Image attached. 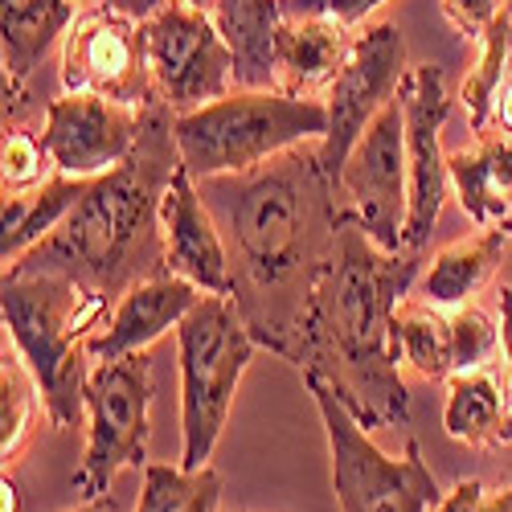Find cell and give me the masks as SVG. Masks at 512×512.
Returning <instances> with one entry per match:
<instances>
[{"mask_svg": "<svg viewBox=\"0 0 512 512\" xmlns=\"http://www.w3.org/2000/svg\"><path fill=\"white\" fill-rule=\"evenodd\" d=\"M197 185L226 234L234 304L254 340L287 361L349 213V205H336L340 185L324 168L320 140L291 148L250 173L209 177Z\"/></svg>", "mask_w": 512, "mask_h": 512, "instance_id": "cell-1", "label": "cell"}, {"mask_svg": "<svg viewBox=\"0 0 512 512\" xmlns=\"http://www.w3.org/2000/svg\"><path fill=\"white\" fill-rule=\"evenodd\" d=\"M422 263V250H381L349 209L287 357L300 373L324 377L369 431L410 422L394 312L414 291Z\"/></svg>", "mask_w": 512, "mask_h": 512, "instance_id": "cell-2", "label": "cell"}, {"mask_svg": "<svg viewBox=\"0 0 512 512\" xmlns=\"http://www.w3.org/2000/svg\"><path fill=\"white\" fill-rule=\"evenodd\" d=\"M173 123L177 111L164 99L148 103L136 152L91 181L70 218L13 267L70 275L111 304L132 283L164 271L160 197L181 168Z\"/></svg>", "mask_w": 512, "mask_h": 512, "instance_id": "cell-3", "label": "cell"}, {"mask_svg": "<svg viewBox=\"0 0 512 512\" xmlns=\"http://www.w3.org/2000/svg\"><path fill=\"white\" fill-rule=\"evenodd\" d=\"M111 308V300L70 275L5 267L0 283L5 336L37 377L54 431H66L87 414V377L95 365L91 336L111 320Z\"/></svg>", "mask_w": 512, "mask_h": 512, "instance_id": "cell-4", "label": "cell"}, {"mask_svg": "<svg viewBox=\"0 0 512 512\" xmlns=\"http://www.w3.org/2000/svg\"><path fill=\"white\" fill-rule=\"evenodd\" d=\"M181 164L193 181L250 173L291 148L328 136L324 99H295L283 91H230L173 123Z\"/></svg>", "mask_w": 512, "mask_h": 512, "instance_id": "cell-5", "label": "cell"}, {"mask_svg": "<svg viewBox=\"0 0 512 512\" xmlns=\"http://www.w3.org/2000/svg\"><path fill=\"white\" fill-rule=\"evenodd\" d=\"M259 349L234 295H201L177 328L181 373V467H205L213 459L238 381Z\"/></svg>", "mask_w": 512, "mask_h": 512, "instance_id": "cell-6", "label": "cell"}, {"mask_svg": "<svg viewBox=\"0 0 512 512\" xmlns=\"http://www.w3.org/2000/svg\"><path fill=\"white\" fill-rule=\"evenodd\" d=\"M304 386L328 435L332 496L340 512H431L443 500L418 439H406L402 455H386L324 377L304 373Z\"/></svg>", "mask_w": 512, "mask_h": 512, "instance_id": "cell-7", "label": "cell"}, {"mask_svg": "<svg viewBox=\"0 0 512 512\" xmlns=\"http://www.w3.org/2000/svg\"><path fill=\"white\" fill-rule=\"evenodd\" d=\"M152 431V357L132 353L119 361H95L87 377V447L74 472L82 500L107 496L123 467L148 463Z\"/></svg>", "mask_w": 512, "mask_h": 512, "instance_id": "cell-8", "label": "cell"}, {"mask_svg": "<svg viewBox=\"0 0 512 512\" xmlns=\"http://www.w3.org/2000/svg\"><path fill=\"white\" fill-rule=\"evenodd\" d=\"M140 25H144L156 95L177 115L238 91L234 54L213 13L189 5V0H164Z\"/></svg>", "mask_w": 512, "mask_h": 512, "instance_id": "cell-9", "label": "cell"}, {"mask_svg": "<svg viewBox=\"0 0 512 512\" xmlns=\"http://www.w3.org/2000/svg\"><path fill=\"white\" fill-rule=\"evenodd\" d=\"M62 91L74 95H103L123 107L156 103L152 62L144 46V25L111 5L82 9L62 37Z\"/></svg>", "mask_w": 512, "mask_h": 512, "instance_id": "cell-10", "label": "cell"}, {"mask_svg": "<svg viewBox=\"0 0 512 512\" xmlns=\"http://www.w3.org/2000/svg\"><path fill=\"white\" fill-rule=\"evenodd\" d=\"M406 78V41L394 21L365 25L353 37V54L324 91L328 107V136L320 140L324 168L340 185V168H345L353 144L365 136V127L381 115Z\"/></svg>", "mask_w": 512, "mask_h": 512, "instance_id": "cell-11", "label": "cell"}, {"mask_svg": "<svg viewBox=\"0 0 512 512\" xmlns=\"http://www.w3.org/2000/svg\"><path fill=\"white\" fill-rule=\"evenodd\" d=\"M340 189L349 197L361 230L381 250H406V209H410V164H406V115L398 95L381 107L353 144Z\"/></svg>", "mask_w": 512, "mask_h": 512, "instance_id": "cell-12", "label": "cell"}, {"mask_svg": "<svg viewBox=\"0 0 512 512\" xmlns=\"http://www.w3.org/2000/svg\"><path fill=\"white\" fill-rule=\"evenodd\" d=\"M398 103L406 115V164H410V209H406V250H422L431 242L439 213L447 201V152H443V127L451 115L447 74L435 62H422L406 70Z\"/></svg>", "mask_w": 512, "mask_h": 512, "instance_id": "cell-13", "label": "cell"}, {"mask_svg": "<svg viewBox=\"0 0 512 512\" xmlns=\"http://www.w3.org/2000/svg\"><path fill=\"white\" fill-rule=\"evenodd\" d=\"M144 132V111L123 107L103 95H74L62 91L46 103V127L41 140L62 177L99 181L136 152Z\"/></svg>", "mask_w": 512, "mask_h": 512, "instance_id": "cell-14", "label": "cell"}, {"mask_svg": "<svg viewBox=\"0 0 512 512\" xmlns=\"http://www.w3.org/2000/svg\"><path fill=\"white\" fill-rule=\"evenodd\" d=\"M394 328L402 365L422 381H451L455 373L484 369L500 353V320L476 304L439 308L410 291L394 312Z\"/></svg>", "mask_w": 512, "mask_h": 512, "instance_id": "cell-15", "label": "cell"}, {"mask_svg": "<svg viewBox=\"0 0 512 512\" xmlns=\"http://www.w3.org/2000/svg\"><path fill=\"white\" fill-rule=\"evenodd\" d=\"M160 234H164V271L189 279L205 295H234L226 234L185 164L173 173L160 197Z\"/></svg>", "mask_w": 512, "mask_h": 512, "instance_id": "cell-16", "label": "cell"}, {"mask_svg": "<svg viewBox=\"0 0 512 512\" xmlns=\"http://www.w3.org/2000/svg\"><path fill=\"white\" fill-rule=\"evenodd\" d=\"M201 295L205 291H197L189 279L173 271H156L132 283L115 300L111 320L91 336V361H119L132 353H148L164 332L181 328V320L193 312Z\"/></svg>", "mask_w": 512, "mask_h": 512, "instance_id": "cell-17", "label": "cell"}, {"mask_svg": "<svg viewBox=\"0 0 512 512\" xmlns=\"http://www.w3.org/2000/svg\"><path fill=\"white\" fill-rule=\"evenodd\" d=\"M74 0H0V54H5V123H21L29 78L74 25Z\"/></svg>", "mask_w": 512, "mask_h": 512, "instance_id": "cell-18", "label": "cell"}, {"mask_svg": "<svg viewBox=\"0 0 512 512\" xmlns=\"http://www.w3.org/2000/svg\"><path fill=\"white\" fill-rule=\"evenodd\" d=\"M353 29L328 13H287L275 46V91L295 99H316L332 87L353 54Z\"/></svg>", "mask_w": 512, "mask_h": 512, "instance_id": "cell-19", "label": "cell"}, {"mask_svg": "<svg viewBox=\"0 0 512 512\" xmlns=\"http://www.w3.org/2000/svg\"><path fill=\"white\" fill-rule=\"evenodd\" d=\"M443 431L447 439L496 451L512 443V386L508 377H496L484 369H467L447 381V402H443Z\"/></svg>", "mask_w": 512, "mask_h": 512, "instance_id": "cell-20", "label": "cell"}, {"mask_svg": "<svg viewBox=\"0 0 512 512\" xmlns=\"http://www.w3.org/2000/svg\"><path fill=\"white\" fill-rule=\"evenodd\" d=\"M451 189L476 226H500L512 218V136L480 132L472 148L447 156Z\"/></svg>", "mask_w": 512, "mask_h": 512, "instance_id": "cell-21", "label": "cell"}, {"mask_svg": "<svg viewBox=\"0 0 512 512\" xmlns=\"http://www.w3.org/2000/svg\"><path fill=\"white\" fill-rule=\"evenodd\" d=\"M504 246H508L504 226H480L476 234L443 246L418 275L414 295H422L426 304H439V308L472 304V295H480L492 283V275L500 271Z\"/></svg>", "mask_w": 512, "mask_h": 512, "instance_id": "cell-22", "label": "cell"}, {"mask_svg": "<svg viewBox=\"0 0 512 512\" xmlns=\"http://www.w3.org/2000/svg\"><path fill=\"white\" fill-rule=\"evenodd\" d=\"M226 46L234 54V82L242 91H271L275 87V46L287 21L283 0H218L213 5Z\"/></svg>", "mask_w": 512, "mask_h": 512, "instance_id": "cell-23", "label": "cell"}, {"mask_svg": "<svg viewBox=\"0 0 512 512\" xmlns=\"http://www.w3.org/2000/svg\"><path fill=\"white\" fill-rule=\"evenodd\" d=\"M87 185L91 181H74V177L54 173L37 189L5 193V234H0V259H5V267L25 259L37 242H46L70 218L82 193H87Z\"/></svg>", "mask_w": 512, "mask_h": 512, "instance_id": "cell-24", "label": "cell"}, {"mask_svg": "<svg viewBox=\"0 0 512 512\" xmlns=\"http://www.w3.org/2000/svg\"><path fill=\"white\" fill-rule=\"evenodd\" d=\"M508 58H512V0L496 13V21L480 33V58H476L472 70H467L463 87H459V103H463L467 123H472L476 136L488 132V123H492V111H496V95H500Z\"/></svg>", "mask_w": 512, "mask_h": 512, "instance_id": "cell-25", "label": "cell"}, {"mask_svg": "<svg viewBox=\"0 0 512 512\" xmlns=\"http://www.w3.org/2000/svg\"><path fill=\"white\" fill-rule=\"evenodd\" d=\"M222 476L213 467H173V463H144V492L136 512H218Z\"/></svg>", "mask_w": 512, "mask_h": 512, "instance_id": "cell-26", "label": "cell"}, {"mask_svg": "<svg viewBox=\"0 0 512 512\" xmlns=\"http://www.w3.org/2000/svg\"><path fill=\"white\" fill-rule=\"evenodd\" d=\"M37 410H46L37 377L5 340V357H0V459H5V467L29 447Z\"/></svg>", "mask_w": 512, "mask_h": 512, "instance_id": "cell-27", "label": "cell"}, {"mask_svg": "<svg viewBox=\"0 0 512 512\" xmlns=\"http://www.w3.org/2000/svg\"><path fill=\"white\" fill-rule=\"evenodd\" d=\"M5 193H25L46 185L58 168L50 160V148L25 123H5Z\"/></svg>", "mask_w": 512, "mask_h": 512, "instance_id": "cell-28", "label": "cell"}, {"mask_svg": "<svg viewBox=\"0 0 512 512\" xmlns=\"http://www.w3.org/2000/svg\"><path fill=\"white\" fill-rule=\"evenodd\" d=\"M435 512H512V484L488 488L484 480H459L451 492H443Z\"/></svg>", "mask_w": 512, "mask_h": 512, "instance_id": "cell-29", "label": "cell"}, {"mask_svg": "<svg viewBox=\"0 0 512 512\" xmlns=\"http://www.w3.org/2000/svg\"><path fill=\"white\" fill-rule=\"evenodd\" d=\"M508 5V0H443V17L447 25L467 37V41H480V33L496 21V13Z\"/></svg>", "mask_w": 512, "mask_h": 512, "instance_id": "cell-30", "label": "cell"}, {"mask_svg": "<svg viewBox=\"0 0 512 512\" xmlns=\"http://www.w3.org/2000/svg\"><path fill=\"white\" fill-rule=\"evenodd\" d=\"M381 5H386V0H304V5H283V13H328L336 21H345L349 29H357Z\"/></svg>", "mask_w": 512, "mask_h": 512, "instance_id": "cell-31", "label": "cell"}, {"mask_svg": "<svg viewBox=\"0 0 512 512\" xmlns=\"http://www.w3.org/2000/svg\"><path fill=\"white\" fill-rule=\"evenodd\" d=\"M500 357H504V377L512 386V287H500Z\"/></svg>", "mask_w": 512, "mask_h": 512, "instance_id": "cell-32", "label": "cell"}, {"mask_svg": "<svg viewBox=\"0 0 512 512\" xmlns=\"http://www.w3.org/2000/svg\"><path fill=\"white\" fill-rule=\"evenodd\" d=\"M99 5H111V9H119V13H127V17H136V21H144V17H152L164 0H99Z\"/></svg>", "mask_w": 512, "mask_h": 512, "instance_id": "cell-33", "label": "cell"}, {"mask_svg": "<svg viewBox=\"0 0 512 512\" xmlns=\"http://www.w3.org/2000/svg\"><path fill=\"white\" fill-rule=\"evenodd\" d=\"M492 119H496V132H504V136H512V82H508V87H500V95H496V111H492Z\"/></svg>", "mask_w": 512, "mask_h": 512, "instance_id": "cell-34", "label": "cell"}, {"mask_svg": "<svg viewBox=\"0 0 512 512\" xmlns=\"http://www.w3.org/2000/svg\"><path fill=\"white\" fill-rule=\"evenodd\" d=\"M0 512H21V488L9 476V467H5V476H0Z\"/></svg>", "mask_w": 512, "mask_h": 512, "instance_id": "cell-35", "label": "cell"}, {"mask_svg": "<svg viewBox=\"0 0 512 512\" xmlns=\"http://www.w3.org/2000/svg\"><path fill=\"white\" fill-rule=\"evenodd\" d=\"M189 5H197V9H205V13H213V5H218V0H189Z\"/></svg>", "mask_w": 512, "mask_h": 512, "instance_id": "cell-36", "label": "cell"}, {"mask_svg": "<svg viewBox=\"0 0 512 512\" xmlns=\"http://www.w3.org/2000/svg\"><path fill=\"white\" fill-rule=\"evenodd\" d=\"M500 226H504V234H508V242H512V218H508V222H500Z\"/></svg>", "mask_w": 512, "mask_h": 512, "instance_id": "cell-37", "label": "cell"}, {"mask_svg": "<svg viewBox=\"0 0 512 512\" xmlns=\"http://www.w3.org/2000/svg\"><path fill=\"white\" fill-rule=\"evenodd\" d=\"M283 5H304V0H283Z\"/></svg>", "mask_w": 512, "mask_h": 512, "instance_id": "cell-38", "label": "cell"}]
</instances>
